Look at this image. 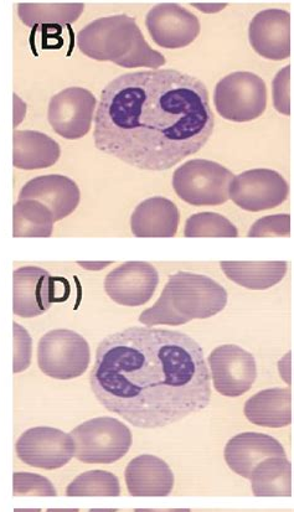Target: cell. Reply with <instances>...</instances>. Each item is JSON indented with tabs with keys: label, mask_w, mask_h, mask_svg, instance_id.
Instances as JSON below:
<instances>
[{
	"label": "cell",
	"mask_w": 294,
	"mask_h": 512,
	"mask_svg": "<svg viewBox=\"0 0 294 512\" xmlns=\"http://www.w3.org/2000/svg\"><path fill=\"white\" fill-rule=\"evenodd\" d=\"M128 493L132 496H168L174 488V474L156 455L143 454L127 465Z\"/></svg>",
	"instance_id": "d6986e66"
},
{
	"label": "cell",
	"mask_w": 294,
	"mask_h": 512,
	"mask_svg": "<svg viewBox=\"0 0 294 512\" xmlns=\"http://www.w3.org/2000/svg\"><path fill=\"white\" fill-rule=\"evenodd\" d=\"M159 274L148 262H126L107 274L105 291L117 304L141 307L151 301Z\"/></svg>",
	"instance_id": "4fadbf2b"
},
{
	"label": "cell",
	"mask_w": 294,
	"mask_h": 512,
	"mask_svg": "<svg viewBox=\"0 0 294 512\" xmlns=\"http://www.w3.org/2000/svg\"><path fill=\"white\" fill-rule=\"evenodd\" d=\"M46 512H79L77 509H50Z\"/></svg>",
	"instance_id": "74e56055"
},
{
	"label": "cell",
	"mask_w": 294,
	"mask_h": 512,
	"mask_svg": "<svg viewBox=\"0 0 294 512\" xmlns=\"http://www.w3.org/2000/svg\"><path fill=\"white\" fill-rule=\"evenodd\" d=\"M14 512H41V510L40 509H30V510L15 509Z\"/></svg>",
	"instance_id": "ab89813d"
},
{
	"label": "cell",
	"mask_w": 294,
	"mask_h": 512,
	"mask_svg": "<svg viewBox=\"0 0 294 512\" xmlns=\"http://www.w3.org/2000/svg\"><path fill=\"white\" fill-rule=\"evenodd\" d=\"M14 334V374H19L28 369L32 364L33 340L28 330L19 325L13 324Z\"/></svg>",
	"instance_id": "f546056e"
},
{
	"label": "cell",
	"mask_w": 294,
	"mask_h": 512,
	"mask_svg": "<svg viewBox=\"0 0 294 512\" xmlns=\"http://www.w3.org/2000/svg\"><path fill=\"white\" fill-rule=\"evenodd\" d=\"M25 113H27V105L17 95H14V128L23 122Z\"/></svg>",
	"instance_id": "836d02e7"
},
{
	"label": "cell",
	"mask_w": 294,
	"mask_h": 512,
	"mask_svg": "<svg viewBox=\"0 0 294 512\" xmlns=\"http://www.w3.org/2000/svg\"><path fill=\"white\" fill-rule=\"evenodd\" d=\"M116 509H94L90 510L89 512H117Z\"/></svg>",
	"instance_id": "f35d334b"
},
{
	"label": "cell",
	"mask_w": 294,
	"mask_h": 512,
	"mask_svg": "<svg viewBox=\"0 0 294 512\" xmlns=\"http://www.w3.org/2000/svg\"><path fill=\"white\" fill-rule=\"evenodd\" d=\"M76 44L87 58L110 61L125 69H158L165 64L164 56L144 39L136 19L125 14L100 18L86 25L77 34Z\"/></svg>",
	"instance_id": "277c9868"
},
{
	"label": "cell",
	"mask_w": 294,
	"mask_h": 512,
	"mask_svg": "<svg viewBox=\"0 0 294 512\" xmlns=\"http://www.w3.org/2000/svg\"><path fill=\"white\" fill-rule=\"evenodd\" d=\"M14 496H56L53 483L43 475L34 473H15L13 475Z\"/></svg>",
	"instance_id": "f1b7e54d"
},
{
	"label": "cell",
	"mask_w": 294,
	"mask_h": 512,
	"mask_svg": "<svg viewBox=\"0 0 294 512\" xmlns=\"http://www.w3.org/2000/svg\"><path fill=\"white\" fill-rule=\"evenodd\" d=\"M79 265L89 271H101L110 266L111 262H79Z\"/></svg>",
	"instance_id": "d590c367"
},
{
	"label": "cell",
	"mask_w": 294,
	"mask_h": 512,
	"mask_svg": "<svg viewBox=\"0 0 294 512\" xmlns=\"http://www.w3.org/2000/svg\"><path fill=\"white\" fill-rule=\"evenodd\" d=\"M67 496H120V480L105 470H91L79 475L66 489Z\"/></svg>",
	"instance_id": "4316f807"
},
{
	"label": "cell",
	"mask_w": 294,
	"mask_h": 512,
	"mask_svg": "<svg viewBox=\"0 0 294 512\" xmlns=\"http://www.w3.org/2000/svg\"><path fill=\"white\" fill-rule=\"evenodd\" d=\"M204 350L174 330L132 327L98 345L90 385L97 401L142 429L170 426L210 405Z\"/></svg>",
	"instance_id": "6da1fadb"
},
{
	"label": "cell",
	"mask_w": 294,
	"mask_h": 512,
	"mask_svg": "<svg viewBox=\"0 0 294 512\" xmlns=\"http://www.w3.org/2000/svg\"><path fill=\"white\" fill-rule=\"evenodd\" d=\"M84 9V3H20L18 15L29 28L35 25H67L75 23Z\"/></svg>",
	"instance_id": "d4e9b609"
},
{
	"label": "cell",
	"mask_w": 294,
	"mask_h": 512,
	"mask_svg": "<svg viewBox=\"0 0 294 512\" xmlns=\"http://www.w3.org/2000/svg\"><path fill=\"white\" fill-rule=\"evenodd\" d=\"M273 106L285 116H291V66L278 72L272 82Z\"/></svg>",
	"instance_id": "1f68e13d"
},
{
	"label": "cell",
	"mask_w": 294,
	"mask_h": 512,
	"mask_svg": "<svg viewBox=\"0 0 294 512\" xmlns=\"http://www.w3.org/2000/svg\"><path fill=\"white\" fill-rule=\"evenodd\" d=\"M206 86L177 70L138 71L110 82L95 116L97 149L163 172L201 151L214 131Z\"/></svg>",
	"instance_id": "7a4b0ae2"
},
{
	"label": "cell",
	"mask_w": 294,
	"mask_h": 512,
	"mask_svg": "<svg viewBox=\"0 0 294 512\" xmlns=\"http://www.w3.org/2000/svg\"><path fill=\"white\" fill-rule=\"evenodd\" d=\"M234 174L211 160L194 159L180 165L173 175L175 193L194 206L223 205L230 199Z\"/></svg>",
	"instance_id": "8992f818"
},
{
	"label": "cell",
	"mask_w": 294,
	"mask_h": 512,
	"mask_svg": "<svg viewBox=\"0 0 294 512\" xmlns=\"http://www.w3.org/2000/svg\"><path fill=\"white\" fill-rule=\"evenodd\" d=\"M247 420L256 426L282 428L292 423V393L288 389H268L245 403Z\"/></svg>",
	"instance_id": "7402d4cb"
},
{
	"label": "cell",
	"mask_w": 294,
	"mask_h": 512,
	"mask_svg": "<svg viewBox=\"0 0 294 512\" xmlns=\"http://www.w3.org/2000/svg\"><path fill=\"white\" fill-rule=\"evenodd\" d=\"M58 142L44 133L15 131L13 136V164L23 170L53 167L60 159Z\"/></svg>",
	"instance_id": "44dd1931"
},
{
	"label": "cell",
	"mask_w": 294,
	"mask_h": 512,
	"mask_svg": "<svg viewBox=\"0 0 294 512\" xmlns=\"http://www.w3.org/2000/svg\"><path fill=\"white\" fill-rule=\"evenodd\" d=\"M252 491L260 498L292 496V465L285 458L262 460L251 474Z\"/></svg>",
	"instance_id": "cb8c5ba5"
},
{
	"label": "cell",
	"mask_w": 294,
	"mask_h": 512,
	"mask_svg": "<svg viewBox=\"0 0 294 512\" xmlns=\"http://www.w3.org/2000/svg\"><path fill=\"white\" fill-rule=\"evenodd\" d=\"M91 360L84 336L69 329H55L39 341L38 365L55 380H72L85 374Z\"/></svg>",
	"instance_id": "52a82bcc"
},
{
	"label": "cell",
	"mask_w": 294,
	"mask_h": 512,
	"mask_svg": "<svg viewBox=\"0 0 294 512\" xmlns=\"http://www.w3.org/2000/svg\"><path fill=\"white\" fill-rule=\"evenodd\" d=\"M17 454L30 467L55 470L75 457V444L69 433L50 427H35L19 437Z\"/></svg>",
	"instance_id": "30bf717a"
},
{
	"label": "cell",
	"mask_w": 294,
	"mask_h": 512,
	"mask_svg": "<svg viewBox=\"0 0 294 512\" xmlns=\"http://www.w3.org/2000/svg\"><path fill=\"white\" fill-rule=\"evenodd\" d=\"M134 512H192L189 509H136Z\"/></svg>",
	"instance_id": "8d00e7d4"
},
{
	"label": "cell",
	"mask_w": 294,
	"mask_h": 512,
	"mask_svg": "<svg viewBox=\"0 0 294 512\" xmlns=\"http://www.w3.org/2000/svg\"><path fill=\"white\" fill-rule=\"evenodd\" d=\"M210 379L215 390L226 397L245 395L254 385L257 366L254 355L229 344L216 348L209 356Z\"/></svg>",
	"instance_id": "8fae6325"
},
{
	"label": "cell",
	"mask_w": 294,
	"mask_h": 512,
	"mask_svg": "<svg viewBox=\"0 0 294 512\" xmlns=\"http://www.w3.org/2000/svg\"><path fill=\"white\" fill-rule=\"evenodd\" d=\"M19 200L39 201L54 216V221L64 220L80 204L81 193L74 180L64 175H44L28 181L20 190Z\"/></svg>",
	"instance_id": "2e32d148"
},
{
	"label": "cell",
	"mask_w": 294,
	"mask_h": 512,
	"mask_svg": "<svg viewBox=\"0 0 294 512\" xmlns=\"http://www.w3.org/2000/svg\"><path fill=\"white\" fill-rule=\"evenodd\" d=\"M70 296V284L65 278L51 277L50 301L51 303L65 302Z\"/></svg>",
	"instance_id": "d6a6232c"
},
{
	"label": "cell",
	"mask_w": 294,
	"mask_h": 512,
	"mask_svg": "<svg viewBox=\"0 0 294 512\" xmlns=\"http://www.w3.org/2000/svg\"><path fill=\"white\" fill-rule=\"evenodd\" d=\"M185 237H237L239 231L225 216L215 212H201L187 221Z\"/></svg>",
	"instance_id": "83f0119b"
},
{
	"label": "cell",
	"mask_w": 294,
	"mask_h": 512,
	"mask_svg": "<svg viewBox=\"0 0 294 512\" xmlns=\"http://www.w3.org/2000/svg\"><path fill=\"white\" fill-rule=\"evenodd\" d=\"M290 186L280 173L271 169H252L232 180L230 199L242 210L259 212L285 203Z\"/></svg>",
	"instance_id": "9c48e42d"
},
{
	"label": "cell",
	"mask_w": 294,
	"mask_h": 512,
	"mask_svg": "<svg viewBox=\"0 0 294 512\" xmlns=\"http://www.w3.org/2000/svg\"><path fill=\"white\" fill-rule=\"evenodd\" d=\"M97 100L82 87H70L51 98L48 110L50 126L59 136L75 141L90 132Z\"/></svg>",
	"instance_id": "7c38bea8"
},
{
	"label": "cell",
	"mask_w": 294,
	"mask_h": 512,
	"mask_svg": "<svg viewBox=\"0 0 294 512\" xmlns=\"http://www.w3.org/2000/svg\"><path fill=\"white\" fill-rule=\"evenodd\" d=\"M228 304V292L218 282L203 274L178 272L169 278L161 297L152 308L144 310L139 323L146 327L184 325L195 319L219 314Z\"/></svg>",
	"instance_id": "3957f363"
},
{
	"label": "cell",
	"mask_w": 294,
	"mask_h": 512,
	"mask_svg": "<svg viewBox=\"0 0 294 512\" xmlns=\"http://www.w3.org/2000/svg\"><path fill=\"white\" fill-rule=\"evenodd\" d=\"M179 221L177 205L156 196L137 206L131 217V229L136 237H173L177 235Z\"/></svg>",
	"instance_id": "ffe728a7"
},
{
	"label": "cell",
	"mask_w": 294,
	"mask_h": 512,
	"mask_svg": "<svg viewBox=\"0 0 294 512\" xmlns=\"http://www.w3.org/2000/svg\"><path fill=\"white\" fill-rule=\"evenodd\" d=\"M192 5L206 14L218 13L220 10L228 7L226 3H193Z\"/></svg>",
	"instance_id": "e575fe53"
},
{
	"label": "cell",
	"mask_w": 294,
	"mask_h": 512,
	"mask_svg": "<svg viewBox=\"0 0 294 512\" xmlns=\"http://www.w3.org/2000/svg\"><path fill=\"white\" fill-rule=\"evenodd\" d=\"M146 25L154 43L164 49L185 48L200 34L199 19L175 3L156 5L147 15Z\"/></svg>",
	"instance_id": "5bb4252c"
},
{
	"label": "cell",
	"mask_w": 294,
	"mask_h": 512,
	"mask_svg": "<svg viewBox=\"0 0 294 512\" xmlns=\"http://www.w3.org/2000/svg\"><path fill=\"white\" fill-rule=\"evenodd\" d=\"M48 271L39 267H22L13 274L14 314L22 318H35L51 307Z\"/></svg>",
	"instance_id": "ac0fdd59"
},
{
	"label": "cell",
	"mask_w": 294,
	"mask_h": 512,
	"mask_svg": "<svg viewBox=\"0 0 294 512\" xmlns=\"http://www.w3.org/2000/svg\"><path fill=\"white\" fill-rule=\"evenodd\" d=\"M214 105L225 120L239 123L254 121L266 110L265 82L260 76L246 71L225 76L215 87Z\"/></svg>",
	"instance_id": "ba28073f"
},
{
	"label": "cell",
	"mask_w": 294,
	"mask_h": 512,
	"mask_svg": "<svg viewBox=\"0 0 294 512\" xmlns=\"http://www.w3.org/2000/svg\"><path fill=\"white\" fill-rule=\"evenodd\" d=\"M225 462L232 472L250 479L252 472L262 460L287 457L285 448L268 434L246 432L237 434L226 444Z\"/></svg>",
	"instance_id": "e0dca14e"
},
{
	"label": "cell",
	"mask_w": 294,
	"mask_h": 512,
	"mask_svg": "<svg viewBox=\"0 0 294 512\" xmlns=\"http://www.w3.org/2000/svg\"><path fill=\"white\" fill-rule=\"evenodd\" d=\"M54 216L39 201L19 200L13 209L14 237H50L54 231Z\"/></svg>",
	"instance_id": "484cf974"
},
{
	"label": "cell",
	"mask_w": 294,
	"mask_h": 512,
	"mask_svg": "<svg viewBox=\"0 0 294 512\" xmlns=\"http://www.w3.org/2000/svg\"><path fill=\"white\" fill-rule=\"evenodd\" d=\"M287 262H221L225 276L252 291H265L285 278Z\"/></svg>",
	"instance_id": "603a6c76"
},
{
	"label": "cell",
	"mask_w": 294,
	"mask_h": 512,
	"mask_svg": "<svg viewBox=\"0 0 294 512\" xmlns=\"http://www.w3.org/2000/svg\"><path fill=\"white\" fill-rule=\"evenodd\" d=\"M75 457L86 464H112L125 457L133 443L131 429L111 417H98L77 426L70 434Z\"/></svg>",
	"instance_id": "5b68a950"
},
{
	"label": "cell",
	"mask_w": 294,
	"mask_h": 512,
	"mask_svg": "<svg viewBox=\"0 0 294 512\" xmlns=\"http://www.w3.org/2000/svg\"><path fill=\"white\" fill-rule=\"evenodd\" d=\"M291 235V216L287 214L262 217L251 227L249 237H287Z\"/></svg>",
	"instance_id": "4dcf8cb0"
},
{
	"label": "cell",
	"mask_w": 294,
	"mask_h": 512,
	"mask_svg": "<svg viewBox=\"0 0 294 512\" xmlns=\"http://www.w3.org/2000/svg\"><path fill=\"white\" fill-rule=\"evenodd\" d=\"M252 48L262 58L281 61L291 56V14L268 9L255 15L249 29Z\"/></svg>",
	"instance_id": "9a60e30c"
}]
</instances>
